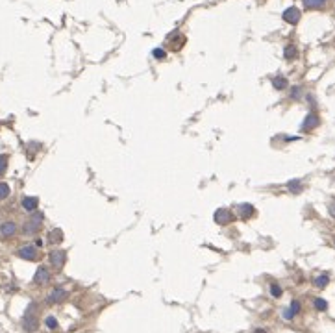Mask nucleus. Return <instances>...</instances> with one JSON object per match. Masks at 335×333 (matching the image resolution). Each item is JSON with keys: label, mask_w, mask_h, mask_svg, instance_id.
Wrapping results in <instances>:
<instances>
[{"label": "nucleus", "mask_w": 335, "mask_h": 333, "mask_svg": "<svg viewBox=\"0 0 335 333\" xmlns=\"http://www.w3.org/2000/svg\"><path fill=\"white\" fill-rule=\"evenodd\" d=\"M43 213H39V211H34L32 213V217L24 222V226H22V232L26 233V235H34V233H37L39 230H41V224H43Z\"/></svg>", "instance_id": "1"}, {"label": "nucleus", "mask_w": 335, "mask_h": 333, "mask_svg": "<svg viewBox=\"0 0 335 333\" xmlns=\"http://www.w3.org/2000/svg\"><path fill=\"white\" fill-rule=\"evenodd\" d=\"M272 85L278 91H284L285 87H287V80H285L284 76H276V78H272Z\"/></svg>", "instance_id": "18"}, {"label": "nucleus", "mask_w": 335, "mask_h": 333, "mask_svg": "<svg viewBox=\"0 0 335 333\" xmlns=\"http://www.w3.org/2000/svg\"><path fill=\"white\" fill-rule=\"evenodd\" d=\"M291 98H300V87H293V93H291Z\"/></svg>", "instance_id": "26"}, {"label": "nucleus", "mask_w": 335, "mask_h": 333, "mask_svg": "<svg viewBox=\"0 0 335 333\" xmlns=\"http://www.w3.org/2000/svg\"><path fill=\"white\" fill-rule=\"evenodd\" d=\"M328 282H330V276L328 274H321V276H317V278H315V285H317V287H326V285H328Z\"/></svg>", "instance_id": "19"}, {"label": "nucleus", "mask_w": 335, "mask_h": 333, "mask_svg": "<svg viewBox=\"0 0 335 333\" xmlns=\"http://www.w3.org/2000/svg\"><path fill=\"white\" fill-rule=\"evenodd\" d=\"M15 233H17V224L15 222H4L0 226V235L2 237H13Z\"/></svg>", "instance_id": "13"}, {"label": "nucleus", "mask_w": 335, "mask_h": 333, "mask_svg": "<svg viewBox=\"0 0 335 333\" xmlns=\"http://www.w3.org/2000/svg\"><path fill=\"white\" fill-rule=\"evenodd\" d=\"M300 17H302V13H300L298 7H294V6L287 7V9L284 11V21L289 22V24H298Z\"/></svg>", "instance_id": "7"}, {"label": "nucleus", "mask_w": 335, "mask_h": 333, "mask_svg": "<svg viewBox=\"0 0 335 333\" xmlns=\"http://www.w3.org/2000/svg\"><path fill=\"white\" fill-rule=\"evenodd\" d=\"M50 282V270L46 267H39L36 270V276H34V283L37 285H46Z\"/></svg>", "instance_id": "6"}, {"label": "nucleus", "mask_w": 335, "mask_h": 333, "mask_svg": "<svg viewBox=\"0 0 335 333\" xmlns=\"http://www.w3.org/2000/svg\"><path fill=\"white\" fill-rule=\"evenodd\" d=\"M67 296H69V292L63 287H54L52 292L48 294V304H61Z\"/></svg>", "instance_id": "4"}, {"label": "nucleus", "mask_w": 335, "mask_h": 333, "mask_svg": "<svg viewBox=\"0 0 335 333\" xmlns=\"http://www.w3.org/2000/svg\"><path fill=\"white\" fill-rule=\"evenodd\" d=\"M237 211H239L241 218H250V217H254L255 208L252 204H241V206H237Z\"/></svg>", "instance_id": "12"}, {"label": "nucleus", "mask_w": 335, "mask_h": 333, "mask_svg": "<svg viewBox=\"0 0 335 333\" xmlns=\"http://www.w3.org/2000/svg\"><path fill=\"white\" fill-rule=\"evenodd\" d=\"M284 56H285L287 59H294L296 56H298V48H296L294 44H289V46H285Z\"/></svg>", "instance_id": "17"}, {"label": "nucleus", "mask_w": 335, "mask_h": 333, "mask_svg": "<svg viewBox=\"0 0 335 333\" xmlns=\"http://www.w3.org/2000/svg\"><path fill=\"white\" fill-rule=\"evenodd\" d=\"M37 204H39L37 196H26V198H22V208L26 211H30V213H34V211L37 209Z\"/></svg>", "instance_id": "14"}, {"label": "nucleus", "mask_w": 335, "mask_h": 333, "mask_svg": "<svg viewBox=\"0 0 335 333\" xmlns=\"http://www.w3.org/2000/svg\"><path fill=\"white\" fill-rule=\"evenodd\" d=\"M6 170H7V156L0 154V176L6 174Z\"/></svg>", "instance_id": "21"}, {"label": "nucleus", "mask_w": 335, "mask_h": 333, "mask_svg": "<svg viewBox=\"0 0 335 333\" xmlns=\"http://www.w3.org/2000/svg\"><path fill=\"white\" fill-rule=\"evenodd\" d=\"M298 313H300V302L298 300H293L291 305L284 311V319L291 320V319H294V315H298Z\"/></svg>", "instance_id": "11"}, {"label": "nucleus", "mask_w": 335, "mask_h": 333, "mask_svg": "<svg viewBox=\"0 0 335 333\" xmlns=\"http://www.w3.org/2000/svg\"><path fill=\"white\" fill-rule=\"evenodd\" d=\"M233 220V215H232V211H228V209H219L217 213H215V222L220 226H224L228 224V222H232Z\"/></svg>", "instance_id": "9"}, {"label": "nucleus", "mask_w": 335, "mask_h": 333, "mask_svg": "<svg viewBox=\"0 0 335 333\" xmlns=\"http://www.w3.org/2000/svg\"><path fill=\"white\" fill-rule=\"evenodd\" d=\"M48 241H50V243H54V245L61 243V241H63V232H61L59 228H54V230H50V233H48Z\"/></svg>", "instance_id": "15"}, {"label": "nucleus", "mask_w": 335, "mask_h": 333, "mask_svg": "<svg viewBox=\"0 0 335 333\" xmlns=\"http://www.w3.org/2000/svg\"><path fill=\"white\" fill-rule=\"evenodd\" d=\"M163 56H165V52H163V50H160V48H158V50H154V58L161 59Z\"/></svg>", "instance_id": "28"}, {"label": "nucleus", "mask_w": 335, "mask_h": 333, "mask_svg": "<svg viewBox=\"0 0 335 333\" xmlns=\"http://www.w3.org/2000/svg\"><path fill=\"white\" fill-rule=\"evenodd\" d=\"M167 43L170 44L172 50H180L183 44H185V37H183L180 32H172V34L167 37Z\"/></svg>", "instance_id": "5"}, {"label": "nucleus", "mask_w": 335, "mask_h": 333, "mask_svg": "<svg viewBox=\"0 0 335 333\" xmlns=\"http://www.w3.org/2000/svg\"><path fill=\"white\" fill-rule=\"evenodd\" d=\"M289 191H293V193H298V191H302V183H300L298 180H293V181H289Z\"/></svg>", "instance_id": "22"}, {"label": "nucleus", "mask_w": 335, "mask_h": 333, "mask_svg": "<svg viewBox=\"0 0 335 333\" xmlns=\"http://www.w3.org/2000/svg\"><path fill=\"white\" fill-rule=\"evenodd\" d=\"M36 247H43V241H41V239H36Z\"/></svg>", "instance_id": "29"}, {"label": "nucleus", "mask_w": 335, "mask_h": 333, "mask_svg": "<svg viewBox=\"0 0 335 333\" xmlns=\"http://www.w3.org/2000/svg\"><path fill=\"white\" fill-rule=\"evenodd\" d=\"M34 309H37L36 304H30L26 313H24V319H22V328L26 332H36L37 330V317L34 315Z\"/></svg>", "instance_id": "2"}, {"label": "nucleus", "mask_w": 335, "mask_h": 333, "mask_svg": "<svg viewBox=\"0 0 335 333\" xmlns=\"http://www.w3.org/2000/svg\"><path fill=\"white\" fill-rule=\"evenodd\" d=\"M65 259H67V255L63 250H54V252L50 253V263L54 268L63 267V265H65Z\"/></svg>", "instance_id": "8"}, {"label": "nucleus", "mask_w": 335, "mask_h": 333, "mask_svg": "<svg viewBox=\"0 0 335 333\" xmlns=\"http://www.w3.org/2000/svg\"><path fill=\"white\" fill-rule=\"evenodd\" d=\"M315 307L319 309V311H326L328 309V304H326V300H322V298H315Z\"/></svg>", "instance_id": "20"}, {"label": "nucleus", "mask_w": 335, "mask_h": 333, "mask_svg": "<svg viewBox=\"0 0 335 333\" xmlns=\"http://www.w3.org/2000/svg\"><path fill=\"white\" fill-rule=\"evenodd\" d=\"M46 326L50 328V330H56V328H58V320L54 319V317H48V319H46Z\"/></svg>", "instance_id": "25"}, {"label": "nucleus", "mask_w": 335, "mask_h": 333, "mask_svg": "<svg viewBox=\"0 0 335 333\" xmlns=\"http://www.w3.org/2000/svg\"><path fill=\"white\" fill-rule=\"evenodd\" d=\"M270 294H272L274 298H280V296H282V289H280V285L272 283V285H270Z\"/></svg>", "instance_id": "24"}, {"label": "nucleus", "mask_w": 335, "mask_h": 333, "mask_svg": "<svg viewBox=\"0 0 335 333\" xmlns=\"http://www.w3.org/2000/svg\"><path fill=\"white\" fill-rule=\"evenodd\" d=\"M317 126H319V117L315 115V113H309L304 119V123H302V131H311Z\"/></svg>", "instance_id": "10"}, {"label": "nucleus", "mask_w": 335, "mask_h": 333, "mask_svg": "<svg viewBox=\"0 0 335 333\" xmlns=\"http://www.w3.org/2000/svg\"><path fill=\"white\" fill-rule=\"evenodd\" d=\"M17 255H19L21 259L36 261L37 257H39V252H37V248H36V247H32V245H28V247L19 248V252H17Z\"/></svg>", "instance_id": "3"}, {"label": "nucleus", "mask_w": 335, "mask_h": 333, "mask_svg": "<svg viewBox=\"0 0 335 333\" xmlns=\"http://www.w3.org/2000/svg\"><path fill=\"white\" fill-rule=\"evenodd\" d=\"M328 209H330V215H332V217H335V200H332V202H330Z\"/></svg>", "instance_id": "27"}, {"label": "nucleus", "mask_w": 335, "mask_h": 333, "mask_svg": "<svg viewBox=\"0 0 335 333\" xmlns=\"http://www.w3.org/2000/svg\"><path fill=\"white\" fill-rule=\"evenodd\" d=\"M9 196V185L7 183H0V200H4Z\"/></svg>", "instance_id": "23"}, {"label": "nucleus", "mask_w": 335, "mask_h": 333, "mask_svg": "<svg viewBox=\"0 0 335 333\" xmlns=\"http://www.w3.org/2000/svg\"><path fill=\"white\" fill-rule=\"evenodd\" d=\"M304 6L307 9H321L326 6V0H304Z\"/></svg>", "instance_id": "16"}]
</instances>
